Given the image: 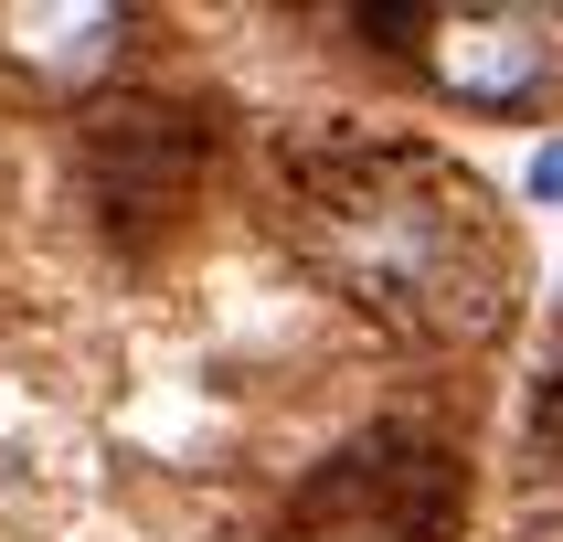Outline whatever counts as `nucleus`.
Masks as SVG:
<instances>
[{
    "label": "nucleus",
    "instance_id": "f257e3e1",
    "mask_svg": "<svg viewBox=\"0 0 563 542\" xmlns=\"http://www.w3.org/2000/svg\"><path fill=\"white\" fill-rule=\"evenodd\" d=\"M309 234L330 255V277L383 319L489 330V309H500V245L478 223V191L415 150H351L309 191Z\"/></svg>",
    "mask_w": 563,
    "mask_h": 542
},
{
    "label": "nucleus",
    "instance_id": "f03ea898",
    "mask_svg": "<svg viewBox=\"0 0 563 542\" xmlns=\"http://www.w3.org/2000/svg\"><path fill=\"white\" fill-rule=\"evenodd\" d=\"M426 75L457 107H532L553 86V22L542 11H426Z\"/></svg>",
    "mask_w": 563,
    "mask_h": 542
},
{
    "label": "nucleus",
    "instance_id": "7ed1b4c3",
    "mask_svg": "<svg viewBox=\"0 0 563 542\" xmlns=\"http://www.w3.org/2000/svg\"><path fill=\"white\" fill-rule=\"evenodd\" d=\"M0 43H11L32 75L86 86V75H107V64H118L128 11H107V0H11V11H0Z\"/></svg>",
    "mask_w": 563,
    "mask_h": 542
},
{
    "label": "nucleus",
    "instance_id": "20e7f679",
    "mask_svg": "<svg viewBox=\"0 0 563 542\" xmlns=\"http://www.w3.org/2000/svg\"><path fill=\"white\" fill-rule=\"evenodd\" d=\"M191 170V128L159 118V107H118V118H96V181L118 213H159Z\"/></svg>",
    "mask_w": 563,
    "mask_h": 542
},
{
    "label": "nucleus",
    "instance_id": "39448f33",
    "mask_svg": "<svg viewBox=\"0 0 563 542\" xmlns=\"http://www.w3.org/2000/svg\"><path fill=\"white\" fill-rule=\"evenodd\" d=\"M532 191H542V202H563V150H542V159H532Z\"/></svg>",
    "mask_w": 563,
    "mask_h": 542
}]
</instances>
